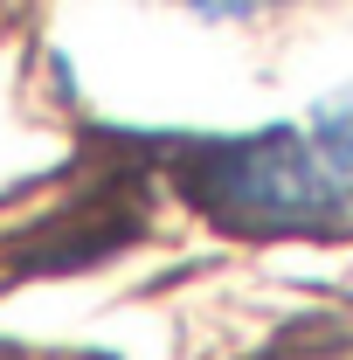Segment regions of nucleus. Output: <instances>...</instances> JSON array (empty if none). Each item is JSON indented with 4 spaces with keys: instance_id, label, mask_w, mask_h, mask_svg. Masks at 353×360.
Returning a JSON list of instances; mask_svg holds the SVG:
<instances>
[{
    "instance_id": "1",
    "label": "nucleus",
    "mask_w": 353,
    "mask_h": 360,
    "mask_svg": "<svg viewBox=\"0 0 353 360\" xmlns=\"http://www.w3.org/2000/svg\"><path fill=\"white\" fill-rule=\"evenodd\" d=\"M180 194L229 229H340L353 222V90L305 125L174 146Z\"/></svg>"
}]
</instances>
